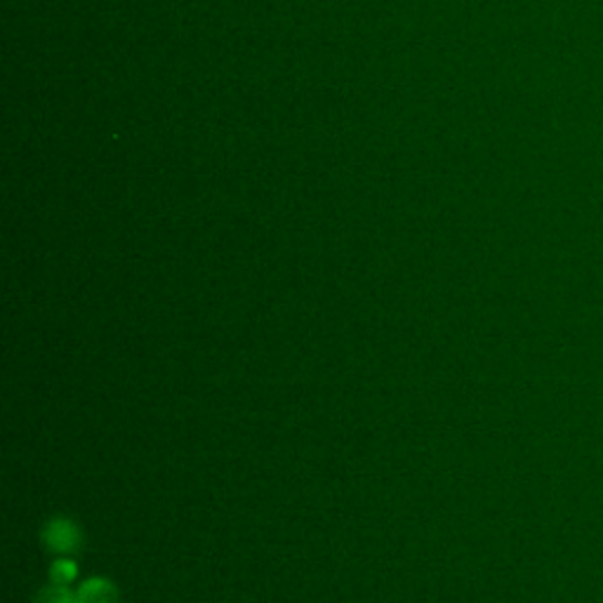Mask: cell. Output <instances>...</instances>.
I'll return each instance as SVG.
<instances>
[{
  "label": "cell",
  "mask_w": 603,
  "mask_h": 603,
  "mask_svg": "<svg viewBox=\"0 0 603 603\" xmlns=\"http://www.w3.org/2000/svg\"><path fill=\"white\" fill-rule=\"evenodd\" d=\"M76 575H79V563L71 557H60L50 565V582L54 584H66L69 588V584L76 580Z\"/></svg>",
  "instance_id": "3"
},
{
  "label": "cell",
  "mask_w": 603,
  "mask_h": 603,
  "mask_svg": "<svg viewBox=\"0 0 603 603\" xmlns=\"http://www.w3.org/2000/svg\"><path fill=\"white\" fill-rule=\"evenodd\" d=\"M81 603H123L118 588L106 578H90L79 588Z\"/></svg>",
  "instance_id": "2"
},
{
  "label": "cell",
  "mask_w": 603,
  "mask_h": 603,
  "mask_svg": "<svg viewBox=\"0 0 603 603\" xmlns=\"http://www.w3.org/2000/svg\"><path fill=\"white\" fill-rule=\"evenodd\" d=\"M35 603H81L79 592H71L66 584H54L50 582L45 590L39 592L35 596Z\"/></svg>",
  "instance_id": "4"
},
{
  "label": "cell",
  "mask_w": 603,
  "mask_h": 603,
  "mask_svg": "<svg viewBox=\"0 0 603 603\" xmlns=\"http://www.w3.org/2000/svg\"><path fill=\"white\" fill-rule=\"evenodd\" d=\"M41 542L52 554L71 557L83 547V531L81 526L69 517H52L41 528Z\"/></svg>",
  "instance_id": "1"
}]
</instances>
